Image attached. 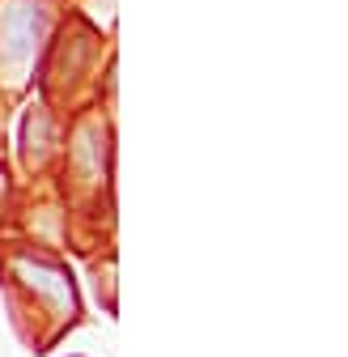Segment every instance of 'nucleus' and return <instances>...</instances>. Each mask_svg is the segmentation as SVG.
Listing matches in <instances>:
<instances>
[]
</instances>
